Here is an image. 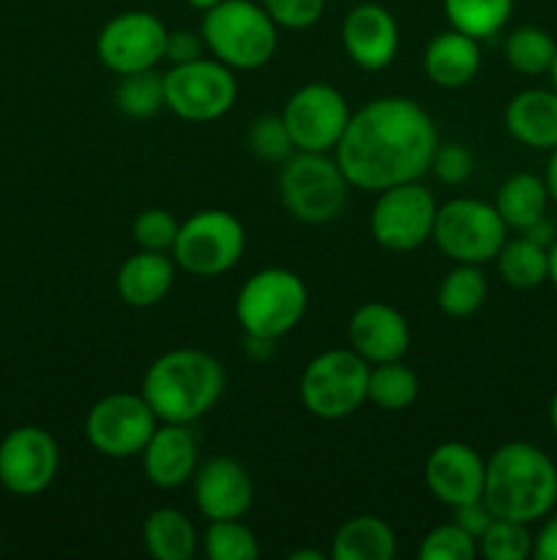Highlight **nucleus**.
<instances>
[{
  "label": "nucleus",
  "instance_id": "obj_1",
  "mask_svg": "<svg viewBox=\"0 0 557 560\" xmlns=\"http://www.w3.org/2000/svg\"><path fill=\"white\" fill-rule=\"evenodd\" d=\"M437 145L440 137L435 120L418 102L380 96L349 115L333 159L353 189L377 195L424 178Z\"/></svg>",
  "mask_w": 557,
  "mask_h": 560
},
{
  "label": "nucleus",
  "instance_id": "obj_2",
  "mask_svg": "<svg viewBox=\"0 0 557 560\" xmlns=\"http://www.w3.org/2000/svg\"><path fill=\"white\" fill-rule=\"evenodd\" d=\"M224 386L227 372L222 361L205 350L178 348L147 366L140 394L164 424H194L216 408Z\"/></svg>",
  "mask_w": 557,
  "mask_h": 560
},
{
  "label": "nucleus",
  "instance_id": "obj_3",
  "mask_svg": "<svg viewBox=\"0 0 557 560\" xmlns=\"http://www.w3.org/2000/svg\"><path fill=\"white\" fill-rule=\"evenodd\" d=\"M484 501L495 517L538 523L557 503V465L535 443H502L486 459Z\"/></svg>",
  "mask_w": 557,
  "mask_h": 560
},
{
  "label": "nucleus",
  "instance_id": "obj_4",
  "mask_svg": "<svg viewBox=\"0 0 557 560\" xmlns=\"http://www.w3.org/2000/svg\"><path fill=\"white\" fill-rule=\"evenodd\" d=\"M200 36L211 58L233 71L262 69L278 49V25L254 0H222L202 11Z\"/></svg>",
  "mask_w": 557,
  "mask_h": 560
},
{
  "label": "nucleus",
  "instance_id": "obj_5",
  "mask_svg": "<svg viewBox=\"0 0 557 560\" xmlns=\"http://www.w3.org/2000/svg\"><path fill=\"white\" fill-rule=\"evenodd\" d=\"M309 290L289 268H262L251 273L235 299V317L249 337L282 339L304 320Z\"/></svg>",
  "mask_w": 557,
  "mask_h": 560
},
{
  "label": "nucleus",
  "instance_id": "obj_6",
  "mask_svg": "<svg viewBox=\"0 0 557 560\" xmlns=\"http://www.w3.org/2000/svg\"><path fill=\"white\" fill-rule=\"evenodd\" d=\"M369 370L353 348L317 353L300 372V402L317 419H347L369 402Z\"/></svg>",
  "mask_w": 557,
  "mask_h": 560
},
{
  "label": "nucleus",
  "instance_id": "obj_7",
  "mask_svg": "<svg viewBox=\"0 0 557 560\" xmlns=\"http://www.w3.org/2000/svg\"><path fill=\"white\" fill-rule=\"evenodd\" d=\"M353 186L328 153L295 151L278 170V197L293 219L306 224L333 222L347 206Z\"/></svg>",
  "mask_w": 557,
  "mask_h": 560
},
{
  "label": "nucleus",
  "instance_id": "obj_8",
  "mask_svg": "<svg viewBox=\"0 0 557 560\" xmlns=\"http://www.w3.org/2000/svg\"><path fill=\"white\" fill-rule=\"evenodd\" d=\"M431 241L448 260L484 266L502 249L508 241V228L495 202L457 197L446 206H437Z\"/></svg>",
  "mask_w": 557,
  "mask_h": 560
},
{
  "label": "nucleus",
  "instance_id": "obj_9",
  "mask_svg": "<svg viewBox=\"0 0 557 560\" xmlns=\"http://www.w3.org/2000/svg\"><path fill=\"white\" fill-rule=\"evenodd\" d=\"M246 249V230L240 219L224 208H205L178 228L173 246L175 266L200 279H213L238 266Z\"/></svg>",
  "mask_w": 557,
  "mask_h": 560
},
{
  "label": "nucleus",
  "instance_id": "obj_10",
  "mask_svg": "<svg viewBox=\"0 0 557 560\" xmlns=\"http://www.w3.org/2000/svg\"><path fill=\"white\" fill-rule=\"evenodd\" d=\"M238 80L229 66L216 58L175 63L164 71V107L189 124H213L235 107Z\"/></svg>",
  "mask_w": 557,
  "mask_h": 560
},
{
  "label": "nucleus",
  "instance_id": "obj_11",
  "mask_svg": "<svg viewBox=\"0 0 557 560\" xmlns=\"http://www.w3.org/2000/svg\"><path fill=\"white\" fill-rule=\"evenodd\" d=\"M158 419L142 394H107L85 416V438L102 457H140Z\"/></svg>",
  "mask_w": 557,
  "mask_h": 560
},
{
  "label": "nucleus",
  "instance_id": "obj_12",
  "mask_svg": "<svg viewBox=\"0 0 557 560\" xmlns=\"http://www.w3.org/2000/svg\"><path fill=\"white\" fill-rule=\"evenodd\" d=\"M437 200L420 180L377 191L369 230L388 252H413L431 238Z\"/></svg>",
  "mask_w": 557,
  "mask_h": 560
},
{
  "label": "nucleus",
  "instance_id": "obj_13",
  "mask_svg": "<svg viewBox=\"0 0 557 560\" xmlns=\"http://www.w3.org/2000/svg\"><path fill=\"white\" fill-rule=\"evenodd\" d=\"M349 115L353 109H349L344 93L325 82L300 85L282 109L295 151L311 153H333L347 129Z\"/></svg>",
  "mask_w": 557,
  "mask_h": 560
},
{
  "label": "nucleus",
  "instance_id": "obj_14",
  "mask_svg": "<svg viewBox=\"0 0 557 560\" xmlns=\"http://www.w3.org/2000/svg\"><path fill=\"white\" fill-rule=\"evenodd\" d=\"M167 25L151 11H123L98 31L96 55L118 77L156 69L167 52Z\"/></svg>",
  "mask_w": 557,
  "mask_h": 560
},
{
  "label": "nucleus",
  "instance_id": "obj_15",
  "mask_svg": "<svg viewBox=\"0 0 557 560\" xmlns=\"http://www.w3.org/2000/svg\"><path fill=\"white\" fill-rule=\"evenodd\" d=\"M58 441L42 427H16L0 441V485L11 495H42L58 476Z\"/></svg>",
  "mask_w": 557,
  "mask_h": 560
},
{
  "label": "nucleus",
  "instance_id": "obj_16",
  "mask_svg": "<svg viewBox=\"0 0 557 560\" xmlns=\"http://www.w3.org/2000/svg\"><path fill=\"white\" fill-rule=\"evenodd\" d=\"M194 506L208 523L213 520H240L254 503V481L249 470L233 457H211L197 465L191 476Z\"/></svg>",
  "mask_w": 557,
  "mask_h": 560
},
{
  "label": "nucleus",
  "instance_id": "obj_17",
  "mask_svg": "<svg viewBox=\"0 0 557 560\" xmlns=\"http://www.w3.org/2000/svg\"><path fill=\"white\" fill-rule=\"evenodd\" d=\"M484 479L486 459L473 446H467V443H440L426 457V487H429V492L437 501L451 509L484 498Z\"/></svg>",
  "mask_w": 557,
  "mask_h": 560
},
{
  "label": "nucleus",
  "instance_id": "obj_18",
  "mask_svg": "<svg viewBox=\"0 0 557 560\" xmlns=\"http://www.w3.org/2000/svg\"><path fill=\"white\" fill-rule=\"evenodd\" d=\"M349 348L366 364H388L402 361L410 350V326L396 306L386 301L360 304L347 323Z\"/></svg>",
  "mask_w": 557,
  "mask_h": 560
},
{
  "label": "nucleus",
  "instance_id": "obj_19",
  "mask_svg": "<svg viewBox=\"0 0 557 560\" xmlns=\"http://www.w3.org/2000/svg\"><path fill=\"white\" fill-rule=\"evenodd\" d=\"M342 44L358 69L380 71L399 52V25L380 3H358L342 22Z\"/></svg>",
  "mask_w": 557,
  "mask_h": 560
},
{
  "label": "nucleus",
  "instance_id": "obj_20",
  "mask_svg": "<svg viewBox=\"0 0 557 560\" xmlns=\"http://www.w3.org/2000/svg\"><path fill=\"white\" fill-rule=\"evenodd\" d=\"M142 470L145 479L158 490H178L186 481H191L197 470V448L194 432L189 424H164L156 427L147 446L142 448Z\"/></svg>",
  "mask_w": 557,
  "mask_h": 560
},
{
  "label": "nucleus",
  "instance_id": "obj_21",
  "mask_svg": "<svg viewBox=\"0 0 557 560\" xmlns=\"http://www.w3.org/2000/svg\"><path fill=\"white\" fill-rule=\"evenodd\" d=\"M175 260L167 252L140 249L137 255L126 257L115 277V290L123 304L134 310H147L158 301L167 299L175 284Z\"/></svg>",
  "mask_w": 557,
  "mask_h": 560
},
{
  "label": "nucleus",
  "instance_id": "obj_22",
  "mask_svg": "<svg viewBox=\"0 0 557 560\" xmlns=\"http://www.w3.org/2000/svg\"><path fill=\"white\" fill-rule=\"evenodd\" d=\"M506 129L522 145L533 151L557 148V91L528 88L517 93L506 107Z\"/></svg>",
  "mask_w": 557,
  "mask_h": 560
},
{
  "label": "nucleus",
  "instance_id": "obj_23",
  "mask_svg": "<svg viewBox=\"0 0 557 560\" xmlns=\"http://www.w3.org/2000/svg\"><path fill=\"white\" fill-rule=\"evenodd\" d=\"M481 71V47L473 36L453 27L437 33L424 49V74L437 88H464Z\"/></svg>",
  "mask_w": 557,
  "mask_h": 560
},
{
  "label": "nucleus",
  "instance_id": "obj_24",
  "mask_svg": "<svg viewBox=\"0 0 557 560\" xmlns=\"http://www.w3.org/2000/svg\"><path fill=\"white\" fill-rule=\"evenodd\" d=\"M399 552L396 534L386 520L358 514L339 525L331 541L333 560H393Z\"/></svg>",
  "mask_w": 557,
  "mask_h": 560
},
{
  "label": "nucleus",
  "instance_id": "obj_25",
  "mask_svg": "<svg viewBox=\"0 0 557 560\" xmlns=\"http://www.w3.org/2000/svg\"><path fill=\"white\" fill-rule=\"evenodd\" d=\"M142 545L156 560H191L200 547L194 523L180 509L162 506L147 514L142 525Z\"/></svg>",
  "mask_w": 557,
  "mask_h": 560
},
{
  "label": "nucleus",
  "instance_id": "obj_26",
  "mask_svg": "<svg viewBox=\"0 0 557 560\" xmlns=\"http://www.w3.org/2000/svg\"><path fill=\"white\" fill-rule=\"evenodd\" d=\"M546 206H549L546 180L533 173H517L508 180H502L495 197V208L502 217V222H506V228L519 230V233H524L538 219H544Z\"/></svg>",
  "mask_w": 557,
  "mask_h": 560
},
{
  "label": "nucleus",
  "instance_id": "obj_27",
  "mask_svg": "<svg viewBox=\"0 0 557 560\" xmlns=\"http://www.w3.org/2000/svg\"><path fill=\"white\" fill-rule=\"evenodd\" d=\"M513 0H442V14L448 25L467 33L475 42L491 38L511 20Z\"/></svg>",
  "mask_w": 557,
  "mask_h": 560
},
{
  "label": "nucleus",
  "instance_id": "obj_28",
  "mask_svg": "<svg viewBox=\"0 0 557 560\" xmlns=\"http://www.w3.org/2000/svg\"><path fill=\"white\" fill-rule=\"evenodd\" d=\"M486 293L489 284L481 266L457 262V268H451L437 288V306L448 317H470L484 306Z\"/></svg>",
  "mask_w": 557,
  "mask_h": 560
},
{
  "label": "nucleus",
  "instance_id": "obj_29",
  "mask_svg": "<svg viewBox=\"0 0 557 560\" xmlns=\"http://www.w3.org/2000/svg\"><path fill=\"white\" fill-rule=\"evenodd\" d=\"M495 260L502 282L513 290H533L546 282V246L535 244L528 235L508 238Z\"/></svg>",
  "mask_w": 557,
  "mask_h": 560
},
{
  "label": "nucleus",
  "instance_id": "obj_30",
  "mask_svg": "<svg viewBox=\"0 0 557 560\" xmlns=\"http://www.w3.org/2000/svg\"><path fill=\"white\" fill-rule=\"evenodd\" d=\"M418 375L402 361L375 364L369 370V402L380 410H388V413L407 410L418 399Z\"/></svg>",
  "mask_w": 557,
  "mask_h": 560
},
{
  "label": "nucleus",
  "instance_id": "obj_31",
  "mask_svg": "<svg viewBox=\"0 0 557 560\" xmlns=\"http://www.w3.org/2000/svg\"><path fill=\"white\" fill-rule=\"evenodd\" d=\"M557 44L544 27L524 25L508 33L506 38V60L517 74L538 77L549 74L552 63H555Z\"/></svg>",
  "mask_w": 557,
  "mask_h": 560
},
{
  "label": "nucleus",
  "instance_id": "obj_32",
  "mask_svg": "<svg viewBox=\"0 0 557 560\" xmlns=\"http://www.w3.org/2000/svg\"><path fill=\"white\" fill-rule=\"evenodd\" d=\"M115 104L129 118H153L158 109H164V74L145 69L120 77L115 88Z\"/></svg>",
  "mask_w": 557,
  "mask_h": 560
},
{
  "label": "nucleus",
  "instance_id": "obj_33",
  "mask_svg": "<svg viewBox=\"0 0 557 560\" xmlns=\"http://www.w3.org/2000/svg\"><path fill=\"white\" fill-rule=\"evenodd\" d=\"M202 552L208 560H254L260 545L254 530L240 520H213L202 534Z\"/></svg>",
  "mask_w": 557,
  "mask_h": 560
},
{
  "label": "nucleus",
  "instance_id": "obj_34",
  "mask_svg": "<svg viewBox=\"0 0 557 560\" xmlns=\"http://www.w3.org/2000/svg\"><path fill=\"white\" fill-rule=\"evenodd\" d=\"M478 552L486 560H528L533 556V536L528 523L495 517L478 539Z\"/></svg>",
  "mask_w": 557,
  "mask_h": 560
},
{
  "label": "nucleus",
  "instance_id": "obj_35",
  "mask_svg": "<svg viewBox=\"0 0 557 560\" xmlns=\"http://www.w3.org/2000/svg\"><path fill=\"white\" fill-rule=\"evenodd\" d=\"M249 148L257 159L271 164H282L295 153L293 137L282 115H260L249 129Z\"/></svg>",
  "mask_w": 557,
  "mask_h": 560
},
{
  "label": "nucleus",
  "instance_id": "obj_36",
  "mask_svg": "<svg viewBox=\"0 0 557 560\" xmlns=\"http://www.w3.org/2000/svg\"><path fill=\"white\" fill-rule=\"evenodd\" d=\"M475 552H478V541L457 523L437 525L420 539L418 547L420 560H473Z\"/></svg>",
  "mask_w": 557,
  "mask_h": 560
},
{
  "label": "nucleus",
  "instance_id": "obj_37",
  "mask_svg": "<svg viewBox=\"0 0 557 560\" xmlns=\"http://www.w3.org/2000/svg\"><path fill=\"white\" fill-rule=\"evenodd\" d=\"M178 219L173 217L164 208H145V211L137 213L134 224H131V233L140 249L147 252H173L175 238H178Z\"/></svg>",
  "mask_w": 557,
  "mask_h": 560
},
{
  "label": "nucleus",
  "instance_id": "obj_38",
  "mask_svg": "<svg viewBox=\"0 0 557 560\" xmlns=\"http://www.w3.org/2000/svg\"><path fill=\"white\" fill-rule=\"evenodd\" d=\"M473 170H475V159L467 145H462V142H440L435 156H431L429 173H435V178L440 180V184L462 186L467 184Z\"/></svg>",
  "mask_w": 557,
  "mask_h": 560
},
{
  "label": "nucleus",
  "instance_id": "obj_39",
  "mask_svg": "<svg viewBox=\"0 0 557 560\" xmlns=\"http://www.w3.org/2000/svg\"><path fill=\"white\" fill-rule=\"evenodd\" d=\"M328 0H260L273 22L284 31H306L317 25Z\"/></svg>",
  "mask_w": 557,
  "mask_h": 560
},
{
  "label": "nucleus",
  "instance_id": "obj_40",
  "mask_svg": "<svg viewBox=\"0 0 557 560\" xmlns=\"http://www.w3.org/2000/svg\"><path fill=\"white\" fill-rule=\"evenodd\" d=\"M205 55V42H202L200 33L194 31H169L167 36V52H164V60L169 63H189V60H197Z\"/></svg>",
  "mask_w": 557,
  "mask_h": 560
},
{
  "label": "nucleus",
  "instance_id": "obj_41",
  "mask_svg": "<svg viewBox=\"0 0 557 560\" xmlns=\"http://www.w3.org/2000/svg\"><path fill=\"white\" fill-rule=\"evenodd\" d=\"M491 520H495V512H491L489 506H486L484 498H478V501H470V503H462V506L453 509V523L459 525V528L467 530L470 536H473L475 541L484 536V530L489 528Z\"/></svg>",
  "mask_w": 557,
  "mask_h": 560
},
{
  "label": "nucleus",
  "instance_id": "obj_42",
  "mask_svg": "<svg viewBox=\"0 0 557 560\" xmlns=\"http://www.w3.org/2000/svg\"><path fill=\"white\" fill-rule=\"evenodd\" d=\"M533 558L557 560V514H546V523L533 536Z\"/></svg>",
  "mask_w": 557,
  "mask_h": 560
},
{
  "label": "nucleus",
  "instance_id": "obj_43",
  "mask_svg": "<svg viewBox=\"0 0 557 560\" xmlns=\"http://www.w3.org/2000/svg\"><path fill=\"white\" fill-rule=\"evenodd\" d=\"M522 235H528L530 241H535V244H541V246H546V249H549V246L555 244V238H557V228L549 222V219L544 217V219H538L533 228L524 230Z\"/></svg>",
  "mask_w": 557,
  "mask_h": 560
},
{
  "label": "nucleus",
  "instance_id": "obj_44",
  "mask_svg": "<svg viewBox=\"0 0 557 560\" xmlns=\"http://www.w3.org/2000/svg\"><path fill=\"white\" fill-rule=\"evenodd\" d=\"M273 345H276V339H265V337H249L246 334V355L254 361H268L273 355Z\"/></svg>",
  "mask_w": 557,
  "mask_h": 560
},
{
  "label": "nucleus",
  "instance_id": "obj_45",
  "mask_svg": "<svg viewBox=\"0 0 557 560\" xmlns=\"http://www.w3.org/2000/svg\"><path fill=\"white\" fill-rule=\"evenodd\" d=\"M552 156H549V164H546V189H549V200L557 206V148H552Z\"/></svg>",
  "mask_w": 557,
  "mask_h": 560
},
{
  "label": "nucleus",
  "instance_id": "obj_46",
  "mask_svg": "<svg viewBox=\"0 0 557 560\" xmlns=\"http://www.w3.org/2000/svg\"><path fill=\"white\" fill-rule=\"evenodd\" d=\"M546 282H552L557 288V238L555 244L546 249Z\"/></svg>",
  "mask_w": 557,
  "mask_h": 560
},
{
  "label": "nucleus",
  "instance_id": "obj_47",
  "mask_svg": "<svg viewBox=\"0 0 557 560\" xmlns=\"http://www.w3.org/2000/svg\"><path fill=\"white\" fill-rule=\"evenodd\" d=\"M289 560H322V552H317V550H295V552H289Z\"/></svg>",
  "mask_w": 557,
  "mask_h": 560
},
{
  "label": "nucleus",
  "instance_id": "obj_48",
  "mask_svg": "<svg viewBox=\"0 0 557 560\" xmlns=\"http://www.w3.org/2000/svg\"><path fill=\"white\" fill-rule=\"evenodd\" d=\"M186 3L197 11H208V9H213L216 3H222V0H186Z\"/></svg>",
  "mask_w": 557,
  "mask_h": 560
},
{
  "label": "nucleus",
  "instance_id": "obj_49",
  "mask_svg": "<svg viewBox=\"0 0 557 560\" xmlns=\"http://www.w3.org/2000/svg\"><path fill=\"white\" fill-rule=\"evenodd\" d=\"M549 424L557 435V392L552 394V402H549Z\"/></svg>",
  "mask_w": 557,
  "mask_h": 560
},
{
  "label": "nucleus",
  "instance_id": "obj_50",
  "mask_svg": "<svg viewBox=\"0 0 557 560\" xmlns=\"http://www.w3.org/2000/svg\"><path fill=\"white\" fill-rule=\"evenodd\" d=\"M549 77H552V88L557 91V55H555V63H552V69H549Z\"/></svg>",
  "mask_w": 557,
  "mask_h": 560
},
{
  "label": "nucleus",
  "instance_id": "obj_51",
  "mask_svg": "<svg viewBox=\"0 0 557 560\" xmlns=\"http://www.w3.org/2000/svg\"><path fill=\"white\" fill-rule=\"evenodd\" d=\"M0 550H3V539H0Z\"/></svg>",
  "mask_w": 557,
  "mask_h": 560
}]
</instances>
